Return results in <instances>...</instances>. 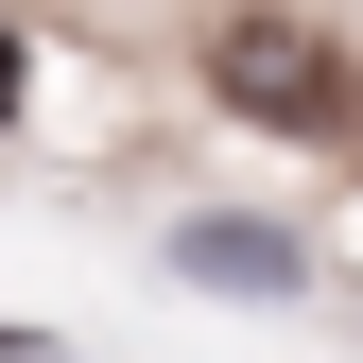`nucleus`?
I'll return each instance as SVG.
<instances>
[{
    "label": "nucleus",
    "mask_w": 363,
    "mask_h": 363,
    "mask_svg": "<svg viewBox=\"0 0 363 363\" xmlns=\"http://www.w3.org/2000/svg\"><path fill=\"white\" fill-rule=\"evenodd\" d=\"M173 259H191V277H225V294H277V277H294V242H277V225H191Z\"/></svg>",
    "instance_id": "f03ea898"
},
{
    "label": "nucleus",
    "mask_w": 363,
    "mask_h": 363,
    "mask_svg": "<svg viewBox=\"0 0 363 363\" xmlns=\"http://www.w3.org/2000/svg\"><path fill=\"white\" fill-rule=\"evenodd\" d=\"M18 86H35V52H18V35H0V121H18Z\"/></svg>",
    "instance_id": "7ed1b4c3"
},
{
    "label": "nucleus",
    "mask_w": 363,
    "mask_h": 363,
    "mask_svg": "<svg viewBox=\"0 0 363 363\" xmlns=\"http://www.w3.org/2000/svg\"><path fill=\"white\" fill-rule=\"evenodd\" d=\"M208 86L259 104V121H329V52H311L294 18H225V35H208Z\"/></svg>",
    "instance_id": "f257e3e1"
}]
</instances>
